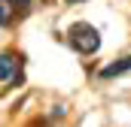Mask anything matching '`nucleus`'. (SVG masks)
I'll list each match as a JSON object with an SVG mask.
<instances>
[{
	"label": "nucleus",
	"instance_id": "6",
	"mask_svg": "<svg viewBox=\"0 0 131 127\" xmlns=\"http://www.w3.org/2000/svg\"><path fill=\"white\" fill-rule=\"evenodd\" d=\"M67 3H79V0H67Z\"/></svg>",
	"mask_w": 131,
	"mask_h": 127
},
{
	"label": "nucleus",
	"instance_id": "3",
	"mask_svg": "<svg viewBox=\"0 0 131 127\" xmlns=\"http://www.w3.org/2000/svg\"><path fill=\"white\" fill-rule=\"evenodd\" d=\"M12 70H15V61H12V55L0 52V79H9V76H12Z\"/></svg>",
	"mask_w": 131,
	"mask_h": 127
},
{
	"label": "nucleus",
	"instance_id": "4",
	"mask_svg": "<svg viewBox=\"0 0 131 127\" xmlns=\"http://www.w3.org/2000/svg\"><path fill=\"white\" fill-rule=\"evenodd\" d=\"M9 3H12V6H28L31 0H9Z\"/></svg>",
	"mask_w": 131,
	"mask_h": 127
},
{
	"label": "nucleus",
	"instance_id": "5",
	"mask_svg": "<svg viewBox=\"0 0 131 127\" xmlns=\"http://www.w3.org/2000/svg\"><path fill=\"white\" fill-rule=\"evenodd\" d=\"M3 18H6V12H3V6H0V24H3Z\"/></svg>",
	"mask_w": 131,
	"mask_h": 127
},
{
	"label": "nucleus",
	"instance_id": "1",
	"mask_svg": "<svg viewBox=\"0 0 131 127\" xmlns=\"http://www.w3.org/2000/svg\"><path fill=\"white\" fill-rule=\"evenodd\" d=\"M67 42L79 52V55H95L101 49V33L98 27H92L89 21H73L67 27Z\"/></svg>",
	"mask_w": 131,
	"mask_h": 127
},
{
	"label": "nucleus",
	"instance_id": "2",
	"mask_svg": "<svg viewBox=\"0 0 131 127\" xmlns=\"http://www.w3.org/2000/svg\"><path fill=\"white\" fill-rule=\"evenodd\" d=\"M131 70V55L128 58H119V61L107 64L104 70H101V79H116V76H122V73H128Z\"/></svg>",
	"mask_w": 131,
	"mask_h": 127
}]
</instances>
